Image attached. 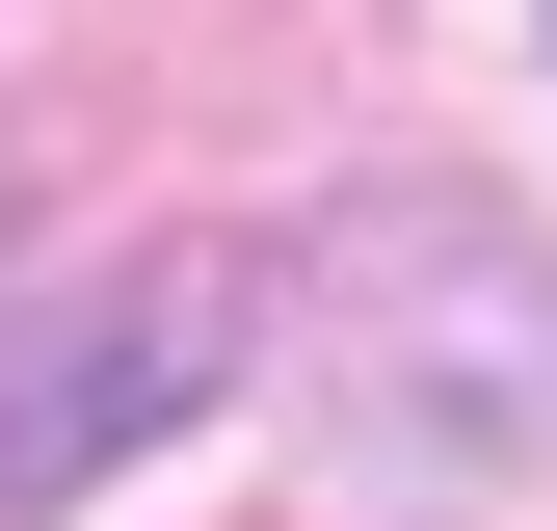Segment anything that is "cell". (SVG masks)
Wrapping results in <instances>:
<instances>
[{"mask_svg": "<svg viewBox=\"0 0 557 531\" xmlns=\"http://www.w3.org/2000/svg\"><path fill=\"white\" fill-rule=\"evenodd\" d=\"M293 425L372 505H478L557 452V239L505 186H345L293 239Z\"/></svg>", "mask_w": 557, "mask_h": 531, "instance_id": "cell-1", "label": "cell"}, {"mask_svg": "<svg viewBox=\"0 0 557 531\" xmlns=\"http://www.w3.org/2000/svg\"><path fill=\"white\" fill-rule=\"evenodd\" d=\"M239 319H265L239 239H133V266H81V293H27L0 319V531H53L81 479H133V452L239 372Z\"/></svg>", "mask_w": 557, "mask_h": 531, "instance_id": "cell-2", "label": "cell"}]
</instances>
